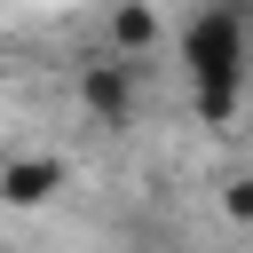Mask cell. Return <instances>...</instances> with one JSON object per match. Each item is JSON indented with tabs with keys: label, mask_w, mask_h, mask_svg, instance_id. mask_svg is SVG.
Listing matches in <instances>:
<instances>
[{
	"label": "cell",
	"mask_w": 253,
	"mask_h": 253,
	"mask_svg": "<svg viewBox=\"0 0 253 253\" xmlns=\"http://www.w3.org/2000/svg\"><path fill=\"white\" fill-rule=\"evenodd\" d=\"M253 24L237 0H213L182 24V79H190V111L206 126H237L245 95H253Z\"/></svg>",
	"instance_id": "6da1fadb"
},
{
	"label": "cell",
	"mask_w": 253,
	"mask_h": 253,
	"mask_svg": "<svg viewBox=\"0 0 253 253\" xmlns=\"http://www.w3.org/2000/svg\"><path fill=\"white\" fill-rule=\"evenodd\" d=\"M245 63H253V55H245Z\"/></svg>",
	"instance_id": "52a82bcc"
},
{
	"label": "cell",
	"mask_w": 253,
	"mask_h": 253,
	"mask_svg": "<svg viewBox=\"0 0 253 253\" xmlns=\"http://www.w3.org/2000/svg\"><path fill=\"white\" fill-rule=\"evenodd\" d=\"M237 134H253V95H245V111H237Z\"/></svg>",
	"instance_id": "8992f818"
},
{
	"label": "cell",
	"mask_w": 253,
	"mask_h": 253,
	"mask_svg": "<svg viewBox=\"0 0 253 253\" xmlns=\"http://www.w3.org/2000/svg\"><path fill=\"white\" fill-rule=\"evenodd\" d=\"M150 47H158V8H150V0H119V8H111V55L134 63V55H150Z\"/></svg>",
	"instance_id": "277c9868"
},
{
	"label": "cell",
	"mask_w": 253,
	"mask_h": 253,
	"mask_svg": "<svg viewBox=\"0 0 253 253\" xmlns=\"http://www.w3.org/2000/svg\"><path fill=\"white\" fill-rule=\"evenodd\" d=\"M55 190H63V158H47V150L0 158V206H8V213H40Z\"/></svg>",
	"instance_id": "3957f363"
},
{
	"label": "cell",
	"mask_w": 253,
	"mask_h": 253,
	"mask_svg": "<svg viewBox=\"0 0 253 253\" xmlns=\"http://www.w3.org/2000/svg\"><path fill=\"white\" fill-rule=\"evenodd\" d=\"M221 213H229L237 229H253V174H229V182H221Z\"/></svg>",
	"instance_id": "5b68a950"
},
{
	"label": "cell",
	"mask_w": 253,
	"mask_h": 253,
	"mask_svg": "<svg viewBox=\"0 0 253 253\" xmlns=\"http://www.w3.org/2000/svg\"><path fill=\"white\" fill-rule=\"evenodd\" d=\"M79 111H87L95 126H126V119H134V63H126V55L79 63Z\"/></svg>",
	"instance_id": "7a4b0ae2"
}]
</instances>
